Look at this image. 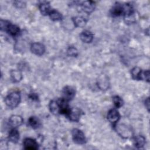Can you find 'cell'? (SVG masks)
Listing matches in <instances>:
<instances>
[{
  "label": "cell",
  "instance_id": "obj_3",
  "mask_svg": "<svg viewBox=\"0 0 150 150\" xmlns=\"http://www.w3.org/2000/svg\"><path fill=\"white\" fill-rule=\"evenodd\" d=\"M71 134L73 140L76 144L82 145L86 142V138L84 134L81 130L77 128L73 129L72 130Z\"/></svg>",
  "mask_w": 150,
  "mask_h": 150
},
{
  "label": "cell",
  "instance_id": "obj_18",
  "mask_svg": "<svg viewBox=\"0 0 150 150\" xmlns=\"http://www.w3.org/2000/svg\"><path fill=\"white\" fill-rule=\"evenodd\" d=\"M11 79L13 82H19L22 79V73L19 70H12L11 71Z\"/></svg>",
  "mask_w": 150,
  "mask_h": 150
},
{
  "label": "cell",
  "instance_id": "obj_17",
  "mask_svg": "<svg viewBox=\"0 0 150 150\" xmlns=\"http://www.w3.org/2000/svg\"><path fill=\"white\" fill-rule=\"evenodd\" d=\"M8 139L11 142L16 143L19 139V133L18 131L16 129H12L11 130L8 135Z\"/></svg>",
  "mask_w": 150,
  "mask_h": 150
},
{
  "label": "cell",
  "instance_id": "obj_21",
  "mask_svg": "<svg viewBox=\"0 0 150 150\" xmlns=\"http://www.w3.org/2000/svg\"><path fill=\"white\" fill-rule=\"evenodd\" d=\"M29 125L33 129H37L40 126V120L36 117H30L28 120Z\"/></svg>",
  "mask_w": 150,
  "mask_h": 150
},
{
  "label": "cell",
  "instance_id": "obj_12",
  "mask_svg": "<svg viewBox=\"0 0 150 150\" xmlns=\"http://www.w3.org/2000/svg\"><path fill=\"white\" fill-rule=\"evenodd\" d=\"M98 87L103 90H105L108 88L109 82L106 76L101 75L98 79Z\"/></svg>",
  "mask_w": 150,
  "mask_h": 150
},
{
  "label": "cell",
  "instance_id": "obj_22",
  "mask_svg": "<svg viewBox=\"0 0 150 150\" xmlns=\"http://www.w3.org/2000/svg\"><path fill=\"white\" fill-rule=\"evenodd\" d=\"M50 19L53 21H59L62 20V16L60 12L56 10H52L49 13Z\"/></svg>",
  "mask_w": 150,
  "mask_h": 150
},
{
  "label": "cell",
  "instance_id": "obj_20",
  "mask_svg": "<svg viewBox=\"0 0 150 150\" xmlns=\"http://www.w3.org/2000/svg\"><path fill=\"white\" fill-rule=\"evenodd\" d=\"M145 144V138L142 135H138L134 139V145L137 148H142Z\"/></svg>",
  "mask_w": 150,
  "mask_h": 150
},
{
  "label": "cell",
  "instance_id": "obj_13",
  "mask_svg": "<svg viewBox=\"0 0 150 150\" xmlns=\"http://www.w3.org/2000/svg\"><path fill=\"white\" fill-rule=\"evenodd\" d=\"M80 38L84 43H90L93 39V35L89 30H84L80 34Z\"/></svg>",
  "mask_w": 150,
  "mask_h": 150
},
{
  "label": "cell",
  "instance_id": "obj_15",
  "mask_svg": "<svg viewBox=\"0 0 150 150\" xmlns=\"http://www.w3.org/2000/svg\"><path fill=\"white\" fill-rule=\"evenodd\" d=\"M73 22L76 27L83 28L87 23V20L82 16H76L72 19Z\"/></svg>",
  "mask_w": 150,
  "mask_h": 150
},
{
  "label": "cell",
  "instance_id": "obj_24",
  "mask_svg": "<svg viewBox=\"0 0 150 150\" xmlns=\"http://www.w3.org/2000/svg\"><path fill=\"white\" fill-rule=\"evenodd\" d=\"M67 53L69 56L76 57L78 55V50L73 46H70L67 50Z\"/></svg>",
  "mask_w": 150,
  "mask_h": 150
},
{
  "label": "cell",
  "instance_id": "obj_2",
  "mask_svg": "<svg viewBox=\"0 0 150 150\" xmlns=\"http://www.w3.org/2000/svg\"><path fill=\"white\" fill-rule=\"evenodd\" d=\"M6 105L11 108L16 107L21 101V94L19 91H12L5 99Z\"/></svg>",
  "mask_w": 150,
  "mask_h": 150
},
{
  "label": "cell",
  "instance_id": "obj_28",
  "mask_svg": "<svg viewBox=\"0 0 150 150\" xmlns=\"http://www.w3.org/2000/svg\"><path fill=\"white\" fill-rule=\"evenodd\" d=\"M29 98L33 100V101H38V96L37 95V94L32 93H30V94L29 95Z\"/></svg>",
  "mask_w": 150,
  "mask_h": 150
},
{
  "label": "cell",
  "instance_id": "obj_16",
  "mask_svg": "<svg viewBox=\"0 0 150 150\" xmlns=\"http://www.w3.org/2000/svg\"><path fill=\"white\" fill-rule=\"evenodd\" d=\"M6 31L8 32L11 36H16L20 33V29L18 26L10 23Z\"/></svg>",
  "mask_w": 150,
  "mask_h": 150
},
{
  "label": "cell",
  "instance_id": "obj_14",
  "mask_svg": "<svg viewBox=\"0 0 150 150\" xmlns=\"http://www.w3.org/2000/svg\"><path fill=\"white\" fill-rule=\"evenodd\" d=\"M39 10L41 12V13L43 15H49L50 11H52L50 9V6L47 2H41L39 5Z\"/></svg>",
  "mask_w": 150,
  "mask_h": 150
},
{
  "label": "cell",
  "instance_id": "obj_1",
  "mask_svg": "<svg viewBox=\"0 0 150 150\" xmlns=\"http://www.w3.org/2000/svg\"><path fill=\"white\" fill-rule=\"evenodd\" d=\"M110 13L114 17L120 16L121 15H124L125 17H127L134 13V9L132 6L129 4L117 2L111 8Z\"/></svg>",
  "mask_w": 150,
  "mask_h": 150
},
{
  "label": "cell",
  "instance_id": "obj_29",
  "mask_svg": "<svg viewBox=\"0 0 150 150\" xmlns=\"http://www.w3.org/2000/svg\"><path fill=\"white\" fill-rule=\"evenodd\" d=\"M145 107H146V108L148 109V110L149 111V97H148L145 101Z\"/></svg>",
  "mask_w": 150,
  "mask_h": 150
},
{
  "label": "cell",
  "instance_id": "obj_5",
  "mask_svg": "<svg viewBox=\"0 0 150 150\" xmlns=\"http://www.w3.org/2000/svg\"><path fill=\"white\" fill-rule=\"evenodd\" d=\"M30 50L36 55L42 56L45 52V47L42 43L36 42L31 45Z\"/></svg>",
  "mask_w": 150,
  "mask_h": 150
},
{
  "label": "cell",
  "instance_id": "obj_8",
  "mask_svg": "<svg viewBox=\"0 0 150 150\" xmlns=\"http://www.w3.org/2000/svg\"><path fill=\"white\" fill-rule=\"evenodd\" d=\"M81 9L87 13H91L95 9V4L91 1H86L81 4Z\"/></svg>",
  "mask_w": 150,
  "mask_h": 150
},
{
  "label": "cell",
  "instance_id": "obj_11",
  "mask_svg": "<svg viewBox=\"0 0 150 150\" xmlns=\"http://www.w3.org/2000/svg\"><path fill=\"white\" fill-rule=\"evenodd\" d=\"M81 114V112L80 110L77 108H74L70 110V112L67 116L69 117V118L71 121L77 122L80 119Z\"/></svg>",
  "mask_w": 150,
  "mask_h": 150
},
{
  "label": "cell",
  "instance_id": "obj_23",
  "mask_svg": "<svg viewBox=\"0 0 150 150\" xmlns=\"http://www.w3.org/2000/svg\"><path fill=\"white\" fill-rule=\"evenodd\" d=\"M112 101H113L114 105L117 108H120V107H122L124 104V101L122 100V98L118 96H114L112 97Z\"/></svg>",
  "mask_w": 150,
  "mask_h": 150
},
{
  "label": "cell",
  "instance_id": "obj_26",
  "mask_svg": "<svg viewBox=\"0 0 150 150\" xmlns=\"http://www.w3.org/2000/svg\"><path fill=\"white\" fill-rule=\"evenodd\" d=\"M142 80H145L148 82L149 81V70L145 71L142 72Z\"/></svg>",
  "mask_w": 150,
  "mask_h": 150
},
{
  "label": "cell",
  "instance_id": "obj_10",
  "mask_svg": "<svg viewBox=\"0 0 150 150\" xmlns=\"http://www.w3.org/2000/svg\"><path fill=\"white\" fill-rule=\"evenodd\" d=\"M49 109L50 112L54 114L57 115L60 114V104L59 100H52L49 104Z\"/></svg>",
  "mask_w": 150,
  "mask_h": 150
},
{
  "label": "cell",
  "instance_id": "obj_9",
  "mask_svg": "<svg viewBox=\"0 0 150 150\" xmlns=\"http://www.w3.org/2000/svg\"><path fill=\"white\" fill-rule=\"evenodd\" d=\"M23 118L21 116L18 115H13L10 117L9 120L10 125L14 128L21 125L23 124Z\"/></svg>",
  "mask_w": 150,
  "mask_h": 150
},
{
  "label": "cell",
  "instance_id": "obj_19",
  "mask_svg": "<svg viewBox=\"0 0 150 150\" xmlns=\"http://www.w3.org/2000/svg\"><path fill=\"white\" fill-rule=\"evenodd\" d=\"M131 76L134 80H142V71L141 69L138 67L133 68L131 71Z\"/></svg>",
  "mask_w": 150,
  "mask_h": 150
},
{
  "label": "cell",
  "instance_id": "obj_6",
  "mask_svg": "<svg viewBox=\"0 0 150 150\" xmlns=\"http://www.w3.org/2000/svg\"><path fill=\"white\" fill-rule=\"evenodd\" d=\"M120 118V115L116 109L113 108L108 111L107 114V119L114 125H115V124L119 121Z\"/></svg>",
  "mask_w": 150,
  "mask_h": 150
},
{
  "label": "cell",
  "instance_id": "obj_25",
  "mask_svg": "<svg viewBox=\"0 0 150 150\" xmlns=\"http://www.w3.org/2000/svg\"><path fill=\"white\" fill-rule=\"evenodd\" d=\"M10 24V22L7 21H5V20H2L1 19L0 21V26H1V29L2 30H4L6 31V30L7 29L9 25Z\"/></svg>",
  "mask_w": 150,
  "mask_h": 150
},
{
  "label": "cell",
  "instance_id": "obj_27",
  "mask_svg": "<svg viewBox=\"0 0 150 150\" xmlns=\"http://www.w3.org/2000/svg\"><path fill=\"white\" fill-rule=\"evenodd\" d=\"M14 4L18 8H23L25 6V3L23 1H15Z\"/></svg>",
  "mask_w": 150,
  "mask_h": 150
},
{
  "label": "cell",
  "instance_id": "obj_7",
  "mask_svg": "<svg viewBox=\"0 0 150 150\" xmlns=\"http://www.w3.org/2000/svg\"><path fill=\"white\" fill-rule=\"evenodd\" d=\"M24 149L28 150H36L38 149V144L36 140L27 138H25L23 142Z\"/></svg>",
  "mask_w": 150,
  "mask_h": 150
},
{
  "label": "cell",
  "instance_id": "obj_4",
  "mask_svg": "<svg viewBox=\"0 0 150 150\" xmlns=\"http://www.w3.org/2000/svg\"><path fill=\"white\" fill-rule=\"evenodd\" d=\"M75 90L71 86H66L62 91V98L69 101L75 96Z\"/></svg>",
  "mask_w": 150,
  "mask_h": 150
}]
</instances>
